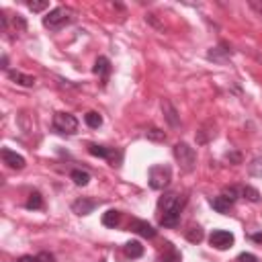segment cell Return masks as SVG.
Masks as SVG:
<instances>
[{"label": "cell", "instance_id": "1", "mask_svg": "<svg viewBox=\"0 0 262 262\" xmlns=\"http://www.w3.org/2000/svg\"><path fill=\"white\" fill-rule=\"evenodd\" d=\"M186 199L178 193H168L160 199L158 211H160V226L164 228H176L180 221V211L184 207Z\"/></svg>", "mask_w": 262, "mask_h": 262}, {"label": "cell", "instance_id": "2", "mask_svg": "<svg viewBox=\"0 0 262 262\" xmlns=\"http://www.w3.org/2000/svg\"><path fill=\"white\" fill-rule=\"evenodd\" d=\"M72 21H74V11L68 7H58L54 11H49L47 17H43V25L49 31H60L62 27L70 25Z\"/></svg>", "mask_w": 262, "mask_h": 262}, {"label": "cell", "instance_id": "3", "mask_svg": "<svg viewBox=\"0 0 262 262\" xmlns=\"http://www.w3.org/2000/svg\"><path fill=\"white\" fill-rule=\"evenodd\" d=\"M147 180H149V186L154 191H164L170 180H172V170L168 164H156L149 168L147 172Z\"/></svg>", "mask_w": 262, "mask_h": 262}, {"label": "cell", "instance_id": "4", "mask_svg": "<svg viewBox=\"0 0 262 262\" xmlns=\"http://www.w3.org/2000/svg\"><path fill=\"white\" fill-rule=\"evenodd\" d=\"M174 158H176V162L180 164V168L184 172H191L195 168V164H197V152L189 143L180 141V143L174 145Z\"/></svg>", "mask_w": 262, "mask_h": 262}, {"label": "cell", "instance_id": "5", "mask_svg": "<svg viewBox=\"0 0 262 262\" xmlns=\"http://www.w3.org/2000/svg\"><path fill=\"white\" fill-rule=\"evenodd\" d=\"M54 129L58 133H66V135H72L78 131V119L70 113H56L54 115Z\"/></svg>", "mask_w": 262, "mask_h": 262}, {"label": "cell", "instance_id": "6", "mask_svg": "<svg viewBox=\"0 0 262 262\" xmlns=\"http://www.w3.org/2000/svg\"><path fill=\"white\" fill-rule=\"evenodd\" d=\"M209 244L217 250H228V248L234 246V234H230L226 230H215V232H211V236H209Z\"/></svg>", "mask_w": 262, "mask_h": 262}, {"label": "cell", "instance_id": "7", "mask_svg": "<svg viewBox=\"0 0 262 262\" xmlns=\"http://www.w3.org/2000/svg\"><path fill=\"white\" fill-rule=\"evenodd\" d=\"M3 160H5V164H7L9 168H13V170H23V168L27 166V162H25L23 156H19L17 152H13V149H9V147L3 149Z\"/></svg>", "mask_w": 262, "mask_h": 262}, {"label": "cell", "instance_id": "8", "mask_svg": "<svg viewBox=\"0 0 262 262\" xmlns=\"http://www.w3.org/2000/svg\"><path fill=\"white\" fill-rule=\"evenodd\" d=\"M129 230H131V232H135V234H137V236H141V238H147V240L156 238V230H154L147 221H143V219H131Z\"/></svg>", "mask_w": 262, "mask_h": 262}, {"label": "cell", "instance_id": "9", "mask_svg": "<svg viewBox=\"0 0 262 262\" xmlns=\"http://www.w3.org/2000/svg\"><path fill=\"white\" fill-rule=\"evenodd\" d=\"M96 205H98L96 201H92V199H84V197H82V199H78V201H74V203H72V211H74L76 215H80V217H82V215L92 213L94 209H96Z\"/></svg>", "mask_w": 262, "mask_h": 262}, {"label": "cell", "instance_id": "10", "mask_svg": "<svg viewBox=\"0 0 262 262\" xmlns=\"http://www.w3.org/2000/svg\"><path fill=\"white\" fill-rule=\"evenodd\" d=\"M207 58L211 60V62H217V64H226V62L232 58V49H230L226 43H221L219 47H213L211 51H209Z\"/></svg>", "mask_w": 262, "mask_h": 262}, {"label": "cell", "instance_id": "11", "mask_svg": "<svg viewBox=\"0 0 262 262\" xmlns=\"http://www.w3.org/2000/svg\"><path fill=\"white\" fill-rule=\"evenodd\" d=\"M162 111H164V117L168 121L170 127H178L180 125V119H178V113L174 109V104L170 100H162Z\"/></svg>", "mask_w": 262, "mask_h": 262}, {"label": "cell", "instance_id": "12", "mask_svg": "<svg viewBox=\"0 0 262 262\" xmlns=\"http://www.w3.org/2000/svg\"><path fill=\"white\" fill-rule=\"evenodd\" d=\"M9 78H11L15 84H19V86H27V88L35 86V78H33V76L23 74V72H17V70H9Z\"/></svg>", "mask_w": 262, "mask_h": 262}, {"label": "cell", "instance_id": "13", "mask_svg": "<svg viewBox=\"0 0 262 262\" xmlns=\"http://www.w3.org/2000/svg\"><path fill=\"white\" fill-rule=\"evenodd\" d=\"M158 262H182V256H180V252L170 242H166V248L160 254V260Z\"/></svg>", "mask_w": 262, "mask_h": 262}, {"label": "cell", "instance_id": "14", "mask_svg": "<svg viewBox=\"0 0 262 262\" xmlns=\"http://www.w3.org/2000/svg\"><path fill=\"white\" fill-rule=\"evenodd\" d=\"M92 72H94V74H98V76H102V78H107V76H109V72H111V62H109V58L100 56V58L94 62Z\"/></svg>", "mask_w": 262, "mask_h": 262}, {"label": "cell", "instance_id": "15", "mask_svg": "<svg viewBox=\"0 0 262 262\" xmlns=\"http://www.w3.org/2000/svg\"><path fill=\"white\" fill-rule=\"evenodd\" d=\"M119 223H121V211H117V209H109L107 213H102V226L117 228Z\"/></svg>", "mask_w": 262, "mask_h": 262}, {"label": "cell", "instance_id": "16", "mask_svg": "<svg viewBox=\"0 0 262 262\" xmlns=\"http://www.w3.org/2000/svg\"><path fill=\"white\" fill-rule=\"evenodd\" d=\"M88 152L96 158H104V160H113V149L104 147V145H96V143H88Z\"/></svg>", "mask_w": 262, "mask_h": 262}, {"label": "cell", "instance_id": "17", "mask_svg": "<svg viewBox=\"0 0 262 262\" xmlns=\"http://www.w3.org/2000/svg\"><path fill=\"white\" fill-rule=\"evenodd\" d=\"M209 203H211V207L215 209L217 213H228L230 209H232V205H234V203H232V201H228L223 195H221V197H215V199H211Z\"/></svg>", "mask_w": 262, "mask_h": 262}, {"label": "cell", "instance_id": "18", "mask_svg": "<svg viewBox=\"0 0 262 262\" xmlns=\"http://www.w3.org/2000/svg\"><path fill=\"white\" fill-rule=\"evenodd\" d=\"M123 252H125L129 258H139V256L143 254V246H141L139 242L131 240V242H127V244L123 246Z\"/></svg>", "mask_w": 262, "mask_h": 262}, {"label": "cell", "instance_id": "19", "mask_svg": "<svg viewBox=\"0 0 262 262\" xmlns=\"http://www.w3.org/2000/svg\"><path fill=\"white\" fill-rule=\"evenodd\" d=\"M84 121H86V125L92 127V129H98V127L102 125V117H100L96 111H88V113L84 115Z\"/></svg>", "mask_w": 262, "mask_h": 262}, {"label": "cell", "instance_id": "20", "mask_svg": "<svg viewBox=\"0 0 262 262\" xmlns=\"http://www.w3.org/2000/svg\"><path fill=\"white\" fill-rule=\"evenodd\" d=\"M72 180L78 184V186H86L88 182H90V174L88 172H84V170H72Z\"/></svg>", "mask_w": 262, "mask_h": 262}, {"label": "cell", "instance_id": "21", "mask_svg": "<svg viewBox=\"0 0 262 262\" xmlns=\"http://www.w3.org/2000/svg\"><path fill=\"white\" fill-rule=\"evenodd\" d=\"M41 207H43V197L37 191L31 193L29 199H27V209H41Z\"/></svg>", "mask_w": 262, "mask_h": 262}, {"label": "cell", "instance_id": "22", "mask_svg": "<svg viewBox=\"0 0 262 262\" xmlns=\"http://www.w3.org/2000/svg\"><path fill=\"white\" fill-rule=\"evenodd\" d=\"M186 240L189 242H193V244H199L201 240H203V230L197 226V228H191L189 232H186Z\"/></svg>", "mask_w": 262, "mask_h": 262}, {"label": "cell", "instance_id": "23", "mask_svg": "<svg viewBox=\"0 0 262 262\" xmlns=\"http://www.w3.org/2000/svg\"><path fill=\"white\" fill-rule=\"evenodd\" d=\"M242 195H244L248 201H252V203H258V201H260V193H258L254 186H244V189H242Z\"/></svg>", "mask_w": 262, "mask_h": 262}, {"label": "cell", "instance_id": "24", "mask_svg": "<svg viewBox=\"0 0 262 262\" xmlns=\"http://www.w3.org/2000/svg\"><path fill=\"white\" fill-rule=\"evenodd\" d=\"M145 135H147V139H154V141H164V139H166V133H164V131H160V129H156V127L147 129V131H145Z\"/></svg>", "mask_w": 262, "mask_h": 262}, {"label": "cell", "instance_id": "25", "mask_svg": "<svg viewBox=\"0 0 262 262\" xmlns=\"http://www.w3.org/2000/svg\"><path fill=\"white\" fill-rule=\"evenodd\" d=\"M248 170L252 176H262V158L252 160V164H248Z\"/></svg>", "mask_w": 262, "mask_h": 262}, {"label": "cell", "instance_id": "26", "mask_svg": "<svg viewBox=\"0 0 262 262\" xmlns=\"http://www.w3.org/2000/svg\"><path fill=\"white\" fill-rule=\"evenodd\" d=\"M27 7H29L33 13H41V11H45V9L49 7V3H47V0H37V3L33 0V3H27Z\"/></svg>", "mask_w": 262, "mask_h": 262}, {"label": "cell", "instance_id": "27", "mask_svg": "<svg viewBox=\"0 0 262 262\" xmlns=\"http://www.w3.org/2000/svg\"><path fill=\"white\" fill-rule=\"evenodd\" d=\"M221 195H223L228 201H232V203H234V201L240 197V191H238L236 186H228V189H223V193H221Z\"/></svg>", "mask_w": 262, "mask_h": 262}, {"label": "cell", "instance_id": "28", "mask_svg": "<svg viewBox=\"0 0 262 262\" xmlns=\"http://www.w3.org/2000/svg\"><path fill=\"white\" fill-rule=\"evenodd\" d=\"M238 262H258V258L254 254H248V252H242L238 256Z\"/></svg>", "mask_w": 262, "mask_h": 262}, {"label": "cell", "instance_id": "29", "mask_svg": "<svg viewBox=\"0 0 262 262\" xmlns=\"http://www.w3.org/2000/svg\"><path fill=\"white\" fill-rule=\"evenodd\" d=\"M250 9L262 17V0H250Z\"/></svg>", "mask_w": 262, "mask_h": 262}, {"label": "cell", "instance_id": "30", "mask_svg": "<svg viewBox=\"0 0 262 262\" xmlns=\"http://www.w3.org/2000/svg\"><path fill=\"white\" fill-rule=\"evenodd\" d=\"M226 158H228L230 162H234V164H240V162H242V156L236 154V152H234V154H226Z\"/></svg>", "mask_w": 262, "mask_h": 262}, {"label": "cell", "instance_id": "31", "mask_svg": "<svg viewBox=\"0 0 262 262\" xmlns=\"http://www.w3.org/2000/svg\"><path fill=\"white\" fill-rule=\"evenodd\" d=\"M37 258H39V262H54V256L49 252H41V254H37Z\"/></svg>", "mask_w": 262, "mask_h": 262}, {"label": "cell", "instance_id": "32", "mask_svg": "<svg viewBox=\"0 0 262 262\" xmlns=\"http://www.w3.org/2000/svg\"><path fill=\"white\" fill-rule=\"evenodd\" d=\"M17 262H39V258L37 256H21Z\"/></svg>", "mask_w": 262, "mask_h": 262}, {"label": "cell", "instance_id": "33", "mask_svg": "<svg viewBox=\"0 0 262 262\" xmlns=\"http://www.w3.org/2000/svg\"><path fill=\"white\" fill-rule=\"evenodd\" d=\"M3 70H9V58L3 56Z\"/></svg>", "mask_w": 262, "mask_h": 262}, {"label": "cell", "instance_id": "34", "mask_svg": "<svg viewBox=\"0 0 262 262\" xmlns=\"http://www.w3.org/2000/svg\"><path fill=\"white\" fill-rule=\"evenodd\" d=\"M252 240H254V242H262V234H254Z\"/></svg>", "mask_w": 262, "mask_h": 262}]
</instances>
